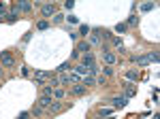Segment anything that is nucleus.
I'll return each instance as SVG.
<instances>
[{
    "label": "nucleus",
    "instance_id": "34",
    "mask_svg": "<svg viewBox=\"0 0 160 119\" xmlns=\"http://www.w3.org/2000/svg\"><path fill=\"white\" fill-rule=\"evenodd\" d=\"M28 117H30V113H28V111H24V113H19V117H17V119H28Z\"/></svg>",
    "mask_w": 160,
    "mask_h": 119
},
{
    "label": "nucleus",
    "instance_id": "16",
    "mask_svg": "<svg viewBox=\"0 0 160 119\" xmlns=\"http://www.w3.org/2000/svg\"><path fill=\"white\" fill-rule=\"evenodd\" d=\"M126 79L128 81H137L139 79V70H128V73H126Z\"/></svg>",
    "mask_w": 160,
    "mask_h": 119
},
{
    "label": "nucleus",
    "instance_id": "21",
    "mask_svg": "<svg viewBox=\"0 0 160 119\" xmlns=\"http://www.w3.org/2000/svg\"><path fill=\"white\" fill-rule=\"evenodd\" d=\"M147 58H150V62H154V64H156V62H158V51H152V53H147Z\"/></svg>",
    "mask_w": 160,
    "mask_h": 119
},
{
    "label": "nucleus",
    "instance_id": "17",
    "mask_svg": "<svg viewBox=\"0 0 160 119\" xmlns=\"http://www.w3.org/2000/svg\"><path fill=\"white\" fill-rule=\"evenodd\" d=\"M66 96V91L64 89H53V94H51V98H58V100H62Z\"/></svg>",
    "mask_w": 160,
    "mask_h": 119
},
{
    "label": "nucleus",
    "instance_id": "10",
    "mask_svg": "<svg viewBox=\"0 0 160 119\" xmlns=\"http://www.w3.org/2000/svg\"><path fill=\"white\" fill-rule=\"evenodd\" d=\"M47 77H49V73H45V70H34V81H37V83H43Z\"/></svg>",
    "mask_w": 160,
    "mask_h": 119
},
{
    "label": "nucleus",
    "instance_id": "31",
    "mask_svg": "<svg viewBox=\"0 0 160 119\" xmlns=\"http://www.w3.org/2000/svg\"><path fill=\"white\" fill-rule=\"evenodd\" d=\"M135 24H137V15H130L128 17V26H135Z\"/></svg>",
    "mask_w": 160,
    "mask_h": 119
},
{
    "label": "nucleus",
    "instance_id": "23",
    "mask_svg": "<svg viewBox=\"0 0 160 119\" xmlns=\"http://www.w3.org/2000/svg\"><path fill=\"white\" fill-rule=\"evenodd\" d=\"M15 19H17V11L13 9V11H11V13L6 15V21H15Z\"/></svg>",
    "mask_w": 160,
    "mask_h": 119
},
{
    "label": "nucleus",
    "instance_id": "9",
    "mask_svg": "<svg viewBox=\"0 0 160 119\" xmlns=\"http://www.w3.org/2000/svg\"><path fill=\"white\" fill-rule=\"evenodd\" d=\"M103 60L111 66V64H115V60H118V58H115V53H111V51H103Z\"/></svg>",
    "mask_w": 160,
    "mask_h": 119
},
{
    "label": "nucleus",
    "instance_id": "35",
    "mask_svg": "<svg viewBox=\"0 0 160 119\" xmlns=\"http://www.w3.org/2000/svg\"><path fill=\"white\" fill-rule=\"evenodd\" d=\"M64 6H66V9H73V6H75V2H73V0H66V4H64Z\"/></svg>",
    "mask_w": 160,
    "mask_h": 119
},
{
    "label": "nucleus",
    "instance_id": "33",
    "mask_svg": "<svg viewBox=\"0 0 160 119\" xmlns=\"http://www.w3.org/2000/svg\"><path fill=\"white\" fill-rule=\"evenodd\" d=\"M113 45H115L118 49H124V45H122V40H120V39H113Z\"/></svg>",
    "mask_w": 160,
    "mask_h": 119
},
{
    "label": "nucleus",
    "instance_id": "26",
    "mask_svg": "<svg viewBox=\"0 0 160 119\" xmlns=\"http://www.w3.org/2000/svg\"><path fill=\"white\" fill-rule=\"evenodd\" d=\"M51 19H53V24H60V21H62V19H64V17H62V15H60V13H56V15H53V17H51Z\"/></svg>",
    "mask_w": 160,
    "mask_h": 119
},
{
    "label": "nucleus",
    "instance_id": "6",
    "mask_svg": "<svg viewBox=\"0 0 160 119\" xmlns=\"http://www.w3.org/2000/svg\"><path fill=\"white\" fill-rule=\"evenodd\" d=\"M81 64H83L85 68H92V66L96 64V62H94V55H92V53H85V55L81 58Z\"/></svg>",
    "mask_w": 160,
    "mask_h": 119
},
{
    "label": "nucleus",
    "instance_id": "22",
    "mask_svg": "<svg viewBox=\"0 0 160 119\" xmlns=\"http://www.w3.org/2000/svg\"><path fill=\"white\" fill-rule=\"evenodd\" d=\"M154 6H156L154 2H145V4H141V11H152Z\"/></svg>",
    "mask_w": 160,
    "mask_h": 119
},
{
    "label": "nucleus",
    "instance_id": "30",
    "mask_svg": "<svg viewBox=\"0 0 160 119\" xmlns=\"http://www.w3.org/2000/svg\"><path fill=\"white\" fill-rule=\"evenodd\" d=\"M32 115H37V117L43 115V109H41V106H34V109H32Z\"/></svg>",
    "mask_w": 160,
    "mask_h": 119
},
{
    "label": "nucleus",
    "instance_id": "36",
    "mask_svg": "<svg viewBox=\"0 0 160 119\" xmlns=\"http://www.w3.org/2000/svg\"><path fill=\"white\" fill-rule=\"evenodd\" d=\"M79 55H81V53H79V51H77V49H75V51H73V53H71V58H73V60H77V58H79Z\"/></svg>",
    "mask_w": 160,
    "mask_h": 119
},
{
    "label": "nucleus",
    "instance_id": "19",
    "mask_svg": "<svg viewBox=\"0 0 160 119\" xmlns=\"http://www.w3.org/2000/svg\"><path fill=\"white\" fill-rule=\"evenodd\" d=\"M60 109H62V104H60V102H51V106H49L47 111H49V113H58Z\"/></svg>",
    "mask_w": 160,
    "mask_h": 119
},
{
    "label": "nucleus",
    "instance_id": "29",
    "mask_svg": "<svg viewBox=\"0 0 160 119\" xmlns=\"http://www.w3.org/2000/svg\"><path fill=\"white\" fill-rule=\"evenodd\" d=\"M115 32H126V24H118L115 26Z\"/></svg>",
    "mask_w": 160,
    "mask_h": 119
},
{
    "label": "nucleus",
    "instance_id": "25",
    "mask_svg": "<svg viewBox=\"0 0 160 119\" xmlns=\"http://www.w3.org/2000/svg\"><path fill=\"white\" fill-rule=\"evenodd\" d=\"M37 28H39V30H47V28H49V21H45V19H43V21L37 24Z\"/></svg>",
    "mask_w": 160,
    "mask_h": 119
},
{
    "label": "nucleus",
    "instance_id": "8",
    "mask_svg": "<svg viewBox=\"0 0 160 119\" xmlns=\"http://www.w3.org/2000/svg\"><path fill=\"white\" fill-rule=\"evenodd\" d=\"M73 70H75V75H79V77H88V75H90V68H85L83 64H77Z\"/></svg>",
    "mask_w": 160,
    "mask_h": 119
},
{
    "label": "nucleus",
    "instance_id": "7",
    "mask_svg": "<svg viewBox=\"0 0 160 119\" xmlns=\"http://www.w3.org/2000/svg\"><path fill=\"white\" fill-rule=\"evenodd\" d=\"M75 49H77L79 53H83V55H85V53H90V49H92V47H90V43L81 40V43H77V47H75Z\"/></svg>",
    "mask_w": 160,
    "mask_h": 119
},
{
    "label": "nucleus",
    "instance_id": "14",
    "mask_svg": "<svg viewBox=\"0 0 160 119\" xmlns=\"http://www.w3.org/2000/svg\"><path fill=\"white\" fill-rule=\"evenodd\" d=\"M147 64H150V58L147 55H139L137 58V66H147Z\"/></svg>",
    "mask_w": 160,
    "mask_h": 119
},
{
    "label": "nucleus",
    "instance_id": "20",
    "mask_svg": "<svg viewBox=\"0 0 160 119\" xmlns=\"http://www.w3.org/2000/svg\"><path fill=\"white\" fill-rule=\"evenodd\" d=\"M92 45H100V39L96 36V32H94V34H90V47H92Z\"/></svg>",
    "mask_w": 160,
    "mask_h": 119
},
{
    "label": "nucleus",
    "instance_id": "2",
    "mask_svg": "<svg viewBox=\"0 0 160 119\" xmlns=\"http://www.w3.org/2000/svg\"><path fill=\"white\" fill-rule=\"evenodd\" d=\"M122 87H124V98H132V96L137 94V85H132L130 81H126Z\"/></svg>",
    "mask_w": 160,
    "mask_h": 119
},
{
    "label": "nucleus",
    "instance_id": "37",
    "mask_svg": "<svg viewBox=\"0 0 160 119\" xmlns=\"http://www.w3.org/2000/svg\"><path fill=\"white\" fill-rule=\"evenodd\" d=\"M4 13H6V6H4V4H0V15H4Z\"/></svg>",
    "mask_w": 160,
    "mask_h": 119
},
{
    "label": "nucleus",
    "instance_id": "5",
    "mask_svg": "<svg viewBox=\"0 0 160 119\" xmlns=\"http://www.w3.org/2000/svg\"><path fill=\"white\" fill-rule=\"evenodd\" d=\"M126 102H128V98H124V96H113V98H111L113 109H122V106H126Z\"/></svg>",
    "mask_w": 160,
    "mask_h": 119
},
{
    "label": "nucleus",
    "instance_id": "13",
    "mask_svg": "<svg viewBox=\"0 0 160 119\" xmlns=\"http://www.w3.org/2000/svg\"><path fill=\"white\" fill-rule=\"evenodd\" d=\"M30 9H32L30 2H19V4L15 6V11H30Z\"/></svg>",
    "mask_w": 160,
    "mask_h": 119
},
{
    "label": "nucleus",
    "instance_id": "18",
    "mask_svg": "<svg viewBox=\"0 0 160 119\" xmlns=\"http://www.w3.org/2000/svg\"><path fill=\"white\" fill-rule=\"evenodd\" d=\"M41 94H43V96H51V94H53V87H51L49 83H45V87H43V91H41Z\"/></svg>",
    "mask_w": 160,
    "mask_h": 119
},
{
    "label": "nucleus",
    "instance_id": "32",
    "mask_svg": "<svg viewBox=\"0 0 160 119\" xmlns=\"http://www.w3.org/2000/svg\"><path fill=\"white\" fill-rule=\"evenodd\" d=\"M30 75V70H28V66H21V77H28Z\"/></svg>",
    "mask_w": 160,
    "mask_h": 119
},
{
    "label": "nucleus",
    "instance_id": "27",
    "mask_svg": "<svg viewBox=\"0 0 160 119\" xmlns=\"http://www.w3.org/2000/svg\"><path fill=\"white\" fill-rule=\"evenodd\" d=\"M66 19H68V24H79V17H75V15H68Z\"/></svg>",
    "mask_w": 160,
    "mask_h": 119
},
{
    "label": "nucleus",
    "instance_id": "12",
    "mask_svg": "<svg viewBox=\"0 0 160 119\" xmlns=\"http://www.w3.org/2000/svg\"><path fill=\"white\" fill-rule=\"evenodd\" d=\"M73 94H75V96H81V94H85V85H81V83H75V87H73Z\"/></svg>",
    "mask_w": 160,
    "mask_h": 119
},
{
    "label": "nucleus",
    "instance_id": "3",
    "mask_svg": "<svg viewBox=\"0 0 160 119\" xmlns=\"http://www.w3.org/2000/svg\"><path fill=\"white\" fill-rule=\"evenodd\" d=\"M51 102H53V98H51V96H43V94H41L39 102H37V106H41L43 111H47V109L51 106Z\"/></svg>",
    "mask_w": 160,
    "mask_h": 119
},
{
    "label": "nucleus",
    "instance_id": "15",
    "mask_svg": "<svg viewBox=\"0 0 160 119\" xmlns=\"http://www.w3.org/2000/svg\"><path fill=\"white\" fill-rule=\"evenodd\" d=\"M71 70H73V66H71L68 62H64V64L58 66V73H71Z\"/></svg>",
    "mask_w": 160,
    "mask_h": 119
},
{
    "label": "nucleus",
    "instance_id": "1",
    "mask_svg": "<svg viewBox=\"0 0 160 119\" xmlns=\"http://www.w3.org/2000/svg\"><path fill=\"white\" fill-rule=\"evenodd\" d=\"M0 64L4 68H13L15 66V58L11 55V51H0Z\"/></svg>",
    "mask_w": 160,
    "mask_h": 119
},
{
    "label": "nucleus",
    "instance_id": "24",
    "mask_svg": "<svg viewBox=\"0 0 160 119\" xmlns=\"http://www.w3.org/2000/svg\"><path fill=\"white\" fill-rule=\"evenodd\" d=\"M79 34H81V36H88V34H90V26H81Z\"/></svg>",
    "mask_w": 160,
    "mask_h": 119
},
{
    "label": "nucleus",
    "instance_id": "11",
    "mask_svg": "<svg viewBox=\"0 0 160 119\" xmlns=\"http://www.w3.org/2000/svg\"><path fill=\"white\" fill-rule=\"evenodd\" d=\"M96 83V77H92V75H88V77H81V85H94Z\"/></svg>",
    "mask_w": 160,
    "mask_h": 119
},
{
    "label": "nucleus",
    "instance_id": "4",
    "mask_svg": "<svg viewBox=\"0 0 160 119\" xmlns=\"http://www.w3.org/2000/svg\"><path fill=\"white\" fill-rule=\"evenodd\" d=\"M41 13H43V17H53L56 15V4H43Z\"/></svg>",
    "mask_w": 160,
    "mask_h": 119
},
{
    "label": "nucleus",
    "instance_id": "28",
    "mask_svg": "<svg viewBox=\"0 0 160 119\" xmlns=\"http://www.w3.org/2000/svg\"><path fill=\"white\" fill-rule=\"evenodd\" d=\"M103 73H105V77H111V75H113V68L107 66V68H103Z\"/></svg>",
    "mask_w": 160,
    "mask_h": 119
}]
</instances>
